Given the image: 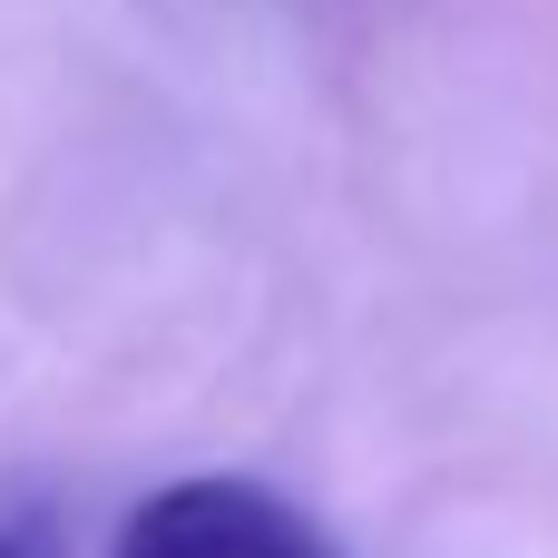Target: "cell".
Returning <instances> with one entry per match:
<instances>
[{
	"mask_svg": "<svg viewBox=\"0 0 558 558\" xmlns=\"http://www.w3.org/2000/svg\"><path fill=\"white\" fill-rule=\"evenodd\" d=\"M0 558H39V549H29V539H20V530H10V520H0Z\"/></svg>",
	"mask_w": 558,
	"mask_h": 558,
	"instance_id": "cell-2",
	"label": "cell"
},
{
	"mask_svg": "<svg viewBox=\"0 0 558 558\" xmlns=\"http://www.w3.org/2000/svg\"><path fill=\"white\" fill-rule=\"evenodd\" d=\"M108 558H343L294 500H275L265 481H167L128 510Z\"/></svg>",
	"mask_w": 558,
	"mask_h": 558,
	"instance_id": "cell-1",
	"label": "cell"
}]
</instances>
